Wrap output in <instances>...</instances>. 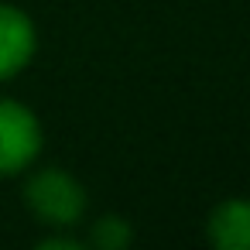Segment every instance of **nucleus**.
<instances>
[{"mask_svg":"<svg viewBox=\"0 0 250 250\" xmlns=\"http://www.w3.org/2000/svg\"><path fill=\"white\" fill-rule=\"evenodd\" d=\"M24 199H28L31 212L38 219H45L48 226H72L86 212L83 185L59 168H45V171L31 175V182L24 188Z\"/></svg>","mask_w":250,"mask_h":250,"instance_id":"obj_1","label":"nucleus"},{"mask_svg":"<svg viewBox=\"0 0 250 250\" xmlns=\"http://www.w3.org/2000/svg\"><path fill=\"white\" fill-rule=\"evenodd\" d=\"M42 151V127L38 117L14 103L0 100V175H14L28 168Z\"/></svg>","mask_w":250,"mask_h":250,"instance_id":"obj_2","label":"nucleus"},{"mask_svg":"<svg viewBox=\"0 0 250 250\" xmlns=\"http://www.w3.org/2000/svg\"><path fill=\"white\" fill-rule=\"evenodd\" d=\"M35 55V24L24 11L0 4V79L18 76Z\"/></svg>","mask_w":250,"mask_h":250,"instance_id":"obj_3","label":"nucleus"},{"mask_svg":"<svg viewBox=\"0 0 250 250\" xmlns=\"http://www.w3.org/2000/svg\"><path fill=\"white\" fill-rule=\"evenodd\" d=\"M206 233L219 250H250V202L247 199L219 202L206 223Z\"/></svg>","mask_w":250,"mask_h":250,"instance_id":"obj_4","label":"nucleus"},{"mask_svg":"<svg viewBox=\"0 0 250 250\" xmlns=\"http://www.w3.org/2000/svg\"><path fill=\"white\" fill-rule=\"evenodd\" d=\"M100 250H127L134 243V229L127 219L120 216H103L96 226H93V236H89Z\"/></svg>","mask_w":250,"mask_h":250,"instance_id":"obj_5","label":"nucleus"},{"mask_svg":"<svg viewBox=\"0 0 250 250\" xmlns=\"http://www.w3.org/2000/svg\"><path fill=\"white\" fill-rule=\"evenodd\" d=\"M38 247H42V250H79L83 243L72 240V236H48V240H42Z\"/></svg>","mask_w":250,"mask_h":250,"instance_id":"obj_6","label":"nucleus"}]
</instances>
